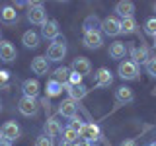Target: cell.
<instances>
[{"label": "cell", "mask_w": 156, "mask_h": 146, "mask_svg": "<svg viewBox=\"0 0 156 146\" xmlns=\"http://www.w3.org/2000/svg\"><path fill=\"white\" fill-rule=\"evenodd\" d=\"M65 55H66V45H65V37H57L55 41H53L51 45H49L45 58H47L49 62H61L62 58H65Z\"/></svg>", "instance_id": "1"}, {"label": "cell", "mask_w": 156, "mask_h": 146, "mask_svg": "<svg viewBox=\"0 0 156 146\" xmlns=\"http://www.w3.org/2000/svg\"><path fill=\"white\" fill-rule=\"evenodd\" d=\"M27 19L35 26H43L47 22V12L41 2H27Z\"/></svg>", "instance_id": "2"}, {"label": "cell", "mask_w": 156, "mask_h": 146, "mask_svg": "<svg viewBox=\"0 0 156 146\" xmlns=\"http://www.w3.org/2000/svg\"><path fill=\"white\" fill-rule=\"evenodd\" d=\"M78 134H80L82 140H86V142H90V144L100 142V138H101V130L96 123H84Z\"/></svg>", "instance_id": "3"}, {"label": "cell", "mask_w": 156, "mask_h": 146, "mask_svg": "<svg viewBox=\"0 0 156 146\" xmlns=\"http://www.w3.org/2000/svg\"><path fill=\"white\" fill-rule=\"evenodd\" d=\"M117 74L123 80H136L139 78V64H135L133 61H123L117 66Z\"/></svg>", "instance_id": "4"}, {"label": "cell", "mask_w": 156, "mask_h": 146, "mask_svg": "<svg viewBox=\"0 0 156 146\" xmlns=\"http://www.w3.org/2000/svg\"><path fill=\"white\" fill-rule=\"evenodd\" d=\"M101 31L109 37H117L121 33V19H117L115 16H107L101 19Z\"/></svg>", "instance_id": "5"}, {"label": "cell", "mask_w": 156, "mask_h": 146, "mask_svg": "<svg viewBox=\"0 0 156 146\" xmlns=\"http://www.w3.org/2000/svg\"><path fill=\"white\" fill-rule=\"evenodd\" d=\"M18 109H20V113L26 115V117H35L37 111H39V101L33 99V97L23 96L22 99H20V103H18Z\"/></svg>", "instance_id": "6"}, {"label": "cell", "mask_w": 156, "mask_h": 146, "mask_svg": "<svg viewBox=\"0 0 156 146\" xmlns=\"http://www.w3.org/2000/svg\"><path fill=\"white\" fill-rule=\"evenodd\" d=\"M20 125L16 123V121H6L2 127H0V138H4V140H16L20 138Z\"/></svg>", "instance_id": "7"}, {"label": "cell", "mask_w": 156, "mask_h": 146, "mask_svg": "<svg viewBox=\"0 0 156 146\" xmlns=\"http://www.w3.org/2000/svg\"><path fill=\"white\" fill-rule=\"evenodd\" d=\"M129 53H131V58H133L135 64H139V62H140V64H146V62L152 58L146 45H140V47H135V45H133V47L129 49Z\"/></svg>", "instance_id": "8"}, {"label": "cell", "mask_w": 156, "mask_h": 146, "mask_svg": "<svg viewBox=\"0 0 156 146\" xmlns=\"http://www.w3.org/2000/svg\"><path fill=\"white\" fill-rule=\"evenodd\" d=\"M41 37L45 39H53L55 41L57 37H61V29H58V22L57 19H47L41 26Z\"/></svg>", "instance_id": "9"}, {"label": "cell", "mask_w": 156, "mask_h": 146, "mask_svg": "<svg viewBox=\"0 0 156 146\" xmlns=\"http://www.w3.org/2000/svg\"><path fill=\"white\" fill-rule=\"evenodd\" d=\"M58 113H61L62 117H66V119H72V117L78 115V103L74 99H62L61 103H58Z\"/></svg>", "instance_id": "10"}, {"label": "cell", "mask_w": 156, "mask_h": 146, "mask_svg": "<svg viewBox=\"0 0 156 146\" xmlns=\"http://www.w3.org/2000/svg\"><path fill=\"white\" fill-rule=\"evenodd\" d=\"M84 45L88 49H100L104 45V37H101V31L98 29V31H84Z\"/></svg>", "instance_id": "11"}, {"label": "cell", "mask_w": 156, "mask_h": 146, "mask_svg": "<svg viewBox=\"0 0 156 146\" xmlns=\"http://www.w3.org/2000/svg\"><path fill=\"white\" fill-rule=\"evenodd\" d=\"M72 72H78L82 78H84L86 74H90L92 72V62L88 61L86 57H76L74 61H72V68H70Z\"/></svg>", "instance_id": "12"}, {"label": "cell", "mask_w": 156, "mask_h": 146, "mask_svg": "<svg viewBox=\"0 0 156 146\" xmlns=\"http://www.w3.org/2000/svg\"><path fill=\"white\" fill-rule=\"evenodd\" d=\"M16 57H18V51H16V47H14L12 43L10 41H0V61L12 62V61H16Z\"/></svg>", "instance_id": "13"}, {"label": "cell", "mask_w": 156, "mask_h": 146, "mask_svg": "<svg viewBox=\"0 0 156 146\" xmlns=\"http://www.w3.org/2000/svg\"><path fill=\"white\" fill-rule=\"evenodd\" d=\"M111 84H113V74H111L109 68H98L96 72V86L98 88H109Z\"/></svg>", "instance_id": "14"}, {"label": "cell", "mask_w": 156, "mask_h": 146, "mask_svg": "<svg viewBox=\"0 0 156 146\" xmlns=\"http://www.w3.org/2000/svg\"><path fill=\"white\" fill-rule=\"evenodd\" d=\"M115 14H117L121 19L133 18V14H135V4L131 2V0H121V2L115 4Z\"/></svg>", "instance_id": "15"}, {"label": "cell", "mask_w": 156, "mask_h": 146, "mask_svg": "<svg viewBox=\"0 0 156 146\" xmlns=\"http://www.w3.org/2000/svg\"><path fill=\"white\" fill-rule=\"evenodd\" d=\"M22 92L26 97H33V99H37L39 96V82L35 78H27V80L22 82Z\"/></svg>", "instance_id": "16"}, {"label": "cell", "mask_w": 156, "mask_h": 146, "mask_svg": "<svg viewBox=\"0 0 156 146\" xmlns=\"http://www.w3.org/2000/svg\"><path fill=\"white\" fill-rule=\"evenodd\" d=\"M65 90H66L68 97H70V99H74L76 103H78L80 99H84L86 94H88V88H86L84 84H80V86H70V84H66Z\"/></svg>", "instance_id": "17"}, {"label": "cell", "mask_w": 156, "mask_h": 146, "mask_svg": "<svg viewBox=\"0 0 156 146\" xmlns=\"http://www.w3.org/2000/svg\"><path fill=\"white\" fill-rule=\"evenodd\" d=\"M31 70H33V74H37V76H45L49 72V61L45 57H35L31 61Z\"/></svg>", "instance_id": "18"}, {"label": "cell", "mask_w": 156, "mask_h": 146, "mask_svg": "<svg viewBox=\"0 0 156 146\" xmlns=\"http://www.w3.org/2000/svg\"><path fill=\"white\" fill-rule=\"evenodd\" d=\"M45 134L51 136V138H55V136L62 134V125H61V121H57L55 117L47 119V121H45Z\"/></svg>", "instance_id": "19"}, {"label": "cell", "mask_w": 156, "mask_h": 146, "mask_svg": "<svg viewBox=\"0 0 156 146\" xmlns=\"http://www.w3.org/2000/svg\"><path fill=\"white\" fill-rule=\"evenodd\" d=\"M115 99L119 103H131V101H135V92L127 86H121L115 90Z\"/></svg>", "instance_id": "20"}, {"label": "cell", "mask_w": 156, "mask_h": 146, "mask_svg": "<svg viewBox=\"0 0 156 146\" xmlns=\"http://www.w3.org/2000/svg\"><path fill=\"white\" fill-rule=\"evenodd\" d=\"M0 19H2L4 23H8V26H12V23L18 22V12L14 6H4L0 10Z\"/></svg>", "instance_id": "21"}, {"label": "cell", "mask_w": 156, "mask_h": 146, "mask_svg": "<svg viewBox=\"0 0 156 146\" xmlns=\"http://www.w3.org/2000/svg\"><path fill=\"white\" fill-rule=\"evenodd\" d=\"M22 43L27 49H35L39 45V33H35L33 29H27V31L22 35Z\"/></svg>", "instance_id": "22"}, {"label": "cell", "mask_w": 156, "mask_h": 146, "mask_svg": "<svg viewBox=\"0 0 156 146\" xmlns=\"http://www.w3.org/2000/svg\"><path fill=\"white\" fill-rule=\"evenodd\" d=\"M62 90H65V86L58 84V82L53 80V78L47 82V86H45V94H47V97H57V96H61Z\"/></svg>", "instance_id": "23"}, {"label": "cell", "mask_w": 156, "mask_h": 146, "mask_svg": "<svg viewBox=\"0 0 156 146\" xmlns=\"http://www.w3.org/2000/svg\"><path fill=\"white\" fill-rule=\"evenodd\" d=\"M125 53H127L125 43H121V41L111 43V47H109V57H111V58L119 61V58H123V57H125Z\"/></svg>", "instance_id": "24"}, {"label": "cell", "mask_w": 156, "mask_h": 146, "mask_svg": "<svg viewBox=\"0 0 156 146\" xmlns=\"http://www.w3.org/2000/svg\"><path fill=\"white\" fill-rule=\"evenodd\" d=\"M68 78H70V68H66V66H58L57 70L53 72V80H57L58 84H62V86L68 84Z\"/></svg>", "instance_id": "25"}, {"label": "cell", "mask_w": 156, "mask_h": 146, "mask_svg": "<svg viewBox=\"0 0 156 146\" xmlns=\"http://www.w3.org/2000/svg\"><path fill=\"white\" fill-rule=\"evenodd\" d=\"M84 31H98V27H101V19L96 16V14H90L86 19H84Z\"/></svg>", "instance_id": "26"}, {"label": "cell", "mask_w": 156, "mask_h": 146, "mask_svg": "<svg viewBox=\"0 0 156 146\" xmlns=\"http://www.w3.org/2000/svg\"><path fill=\"white\" fill-rule=\"evenodd\" d=\"M136 19L135 18H127V19H121V33H125V35H131V33L136 31Z\"/></svg>", "instance_id": "27"}, {"label": "cell", "mask_w": 156, "mask_h": 146, "mask_svg": "<svg viewBox=\"0 0 156 146\" xmlns=\"http://www.w3.org/2000/svg\"><path fill=\"white\" fill-rule=\"evenodd\" d=\"M78 134L74 129H70V127H65L62 129V142H66V144H76L78 142Z\"/></svg>", "instance_id": "28"}, {"label": "cell", "mask_w": 156, "mask_h": 146, "mask_svg": "<svg viewBox=\"0 0 156 146\" xmlns=\"http://www.w3.org/2000/svg\"><path fill=\"white\" fill-rule=\"evenodd\" d=\"M144 31L148 33V35H152V37H156V18H150L148 22L144 23Z\"/></svg>", "instance_id": "29"}, {"label": "cell", "mask_w": 156, "mask_h": 146, "mask_svg": "<svg viewBox=\"0 0 156 146\" xmlns=\"http://www.w3.org/2000/svg\"><path fill=\"white\" fill-rule=\"evenodd\" d=\"M8 86H10V72L0 70V90H6Z\"/></svg>", "instance_id": "30"}, {"label": "cell", "mask_w": 156, "mask_h": 146, "mask_svg": "<svg viewBox=\"0 0 156 146\" xmlns=\"http://www.w3.org/2000/svg\"><path fill=\"white\" fill-rule=\"evenodd\" d=\"M35 146H53V138L47 136V134H41V136H37Z\"/></svg>", "instance_id": "31"}, {"label": "cell", "mask_w": 156, "mask_h": 146, "mask_svg": "<svg viewBox=\"0 0 156 146\" xmlns=\"http://www.w3.org/2000/svg\"><path fill=\"white\" fill-rule=\"evenodd\" d=\"M144 66H146V72H148V74L152 76V78H156V57H152Z\"/></svg>", "instance_id": "32"}, {"label": "cell", "mask_w": 156, "mask_h": 146, "mask_svg": "<svg viewBox=\"0 0 156 146\" xmlns=\"http://www.w3.org/2000/svg\"><path fill=\"white\" fill-rule=\"evenodd\" d=\"M82 125H84V123H82V119H80V117H72V121H70V123H68V127H70V129H74L76 130V133H80V129H82Z\"/></svg>", "instance_id": "33"}, {"label": "cell", "mask_w": 156, "mask_h": 146, "mask_svg": "<svg viewBox=\"0 0 156 146\" xmlns=\"http://www.w3.org/2000/svg\"><path fill=\"white\" fill-rule=\"evenodd\" d=\"M68 84H70V86H80V84H82V76L78 74V72H72V70H70V78H68Z\"/></svg>", "instance_id": "34"}, {"label": "cell", "mask_w": 156, "mask_h": 146, "mask_svg": "<svg viewBox=\"0 0 156 146\" xmlns=\"http://www.w3.org/2000/svg\"><path fill=\"white\" fill-rule=\"evenodd\" d=\"M41 105L45 107V111H49V109H51V103H49V97H43V99H41Z\"/></svg>", "instance_id": "35"}, {"label": "cell", "mask_w": 156, "mask_h": 146, "mask_svg": "<svg viewBox=\"0 0 156 146\" xmlns=\"http://www.w3.org/2000/svg\"><path fill=\"white\" fill-rule=\"evenodd\" d=\"M74 146H94V144H90V142H86V140H82V138H80Z\"/></svg>", "instance_id": "36"}, {"label": "cell", "mask_w": 156, "mask_h": 146, "mask_svg": "<svg viewBox=\"0 0 156 146\" xmlns=\"http://www.w3.org/2000/svg\"><path fill=\"white\" fill-rule=\"evenodd\" d=\"M121 146H136L135 140H125V142H121Z\"/></svg>", "instance_id": "37"}, {"label": "cell", "mask_w": 156, "mask_h": 146, "mask_svg": "<svg viewBox=\"0 0 156 146\" xmlns=\"http://www.w3.org/2000/svg\"><path fill=\"white\" fill-rule=\"evenodd\" d=\"M0 146H12V142H10V140H4V138H0Z\"/></svg>", "instance_id": "38"}, {"label": "cell", "mask_w": 156, "mask_h": 146, "mask_svg": "<svg viewBox=\"0 0 156 146\" xmlns=\"http://www.w3.org/2000/svg\"><path fill=\"white\" fill-rule=\"evenodd\" d=\"M148 146H156V142H150V144H148Z\"/></svg>", "instance_id": "39"}, {"label": "cell", "mask_w": 156, "mask_h": 146, "mask_svg": "<svg viewBox=\"0 0 156 146\" xmlns=\"http://www.w3.org/2000/svg\"><path fill=\"white\" fill-rule=\"evenodd\" d=\"M154 12H156V2H154Z\"/></svg>", "instance_id": "40"}, {"label": "cell", "mask_w": 156, "mask_h": 146, "mask_svg": "<svg viewBox=\"0 0 156 146\" xmlns=\"http://www.w3.org/2000/svg\"><path fill=\"white\" fill-rule=\"evenodd\" d=\"M0 111H2V103H0Z\"/></svg>", "instance_id": "41"}, {"label": "cell", "mask_w": 156, "mask_h": 146, "mask_svg": "<svg viewBox=\"0 0 156 146\" xmlns=\"http://www.w3.org/2000/svg\"><path fill=\"white\" fill-rule=\"evenodd\" d=\"M154 47H156V43H154Z\"/></svg>", "instance_id": "42"}, {"label": "cell", "mask_w": 156, "mask_h": 146, "mask_svg": "<svg viewBox=\"0 0 156 146\" xmlns=\"http://www.w3.org/2000/svg\"><path fill=\"white\" fill-rule=\"evenodd\" d=\"M154 39H156V37H154Z\"/></svg>", "instance_id": "43"}]
</instances>
